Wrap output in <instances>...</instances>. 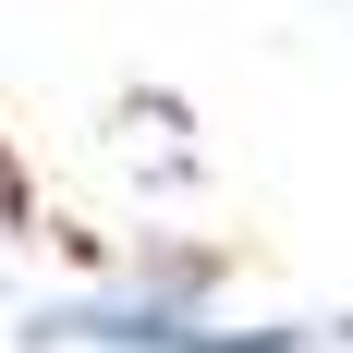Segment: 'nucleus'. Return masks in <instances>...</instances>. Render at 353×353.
I'll return each mask as SVG.
<instances>
[{"label":"nucleus","mask_w":353,"mask_h":353,"mask_svg":"<svg viewBox=\"0 0 353 353\" xmlns=\"http://www.w3.org/2000/svg\"><path fill=\"white\" fill-rule=\"evenodd\" d=\"M195 292V281H183ZM183 292H98V305H49L37 341H98V353H305L329 329H208Z\"/></svg>","instance_id":"f257e3e1"},{"label":"nucleus","mask_w":353,"mask_h":353,"mask_svg":"<svg viewBox=\"0 0 353 353\" xmlns=\"http://www.w3.org/2000/svg\"><path fill=\"white\" fill-rule=\"evenodd\" d=\"M25 232H37V195H25V159L0 146V244H25Z\"/></svg>","instance_id":"f03ea898"}]
</instances>
